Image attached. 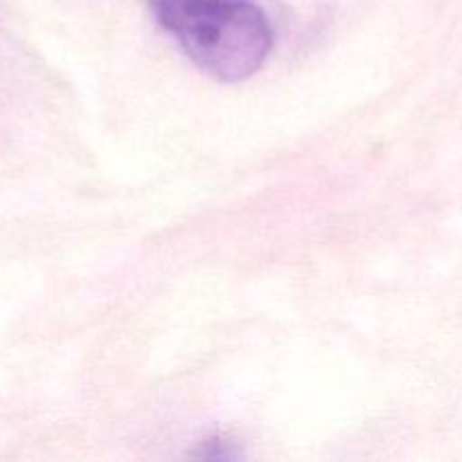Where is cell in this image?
<instances>
[{
    "label": "cell",
    "instance_id": "1",
    "mask_svg": "<svg viewBox=\"0 0 462 462\" xmlns=\"http://www.w3.org/2000/svg\"><path fill=\"white\" fill-rule=\"evenodd\" d=\"M158 25L219 81L255 75L273 45L269 18L251 0H149Z\"/></svg>",
    "mask_w": 462,
    "mask_h": 462
}]
</instances>
